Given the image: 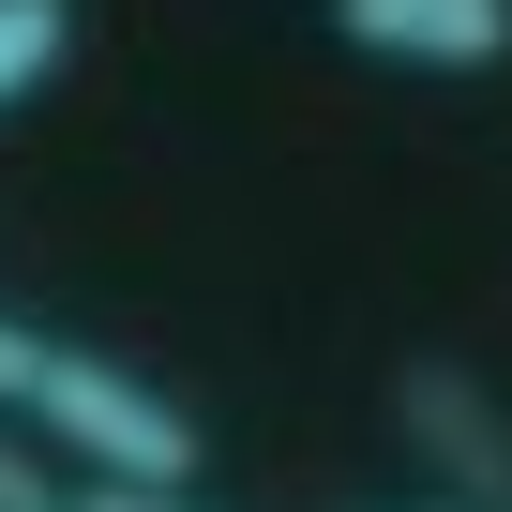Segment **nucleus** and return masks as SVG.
I'll list each match as a JSON object with an SVG mask.
<instances>
[{
    "label": "nucleus",
    "instance_id": "obj_1",
    "mask_svg": "<svg viewBox=\"0 0 512 512\" xmlns=\"http://www.w3.org/2000/svg\"><path fill=\"white\" fill-rule=\"evenodd\" d=\"M61 467H106V482H196L211 467V437H196V407L181 392H151L136 362H106V347H61L46 332V362H31V407H16Z\"/></svg>",
    "mask_w": 512,
    "mask_h": 512
},
{
    "label": "nucleus",
    "instance_id": "obj_2",
    "mask_svg": "<svg viewBox=\"0 0 512 512\" xmlns=\"http://www.w3.org/2000/svg\"><path fill=\"white\" fill-rule=\"evenodd\" d=\"M377 407H392L407 467H437V497H467V512L512 497V392H497L467 347H407V362L377 377Z\"/></svg>",
    "mask_w": 512,
    "mask_h": 512
},
{
    "label": "nucleus",
    "instance_id": "obj_3",
    "mask_svg": "<svg viewBox=\"0 0 512 512\" xmlns=\"http://www.w3.org/2000/svg\"><path fill=\"white\" fill-rule=\"evenodd\" d=\"M332 31L392 76H497L512 61V0H332Z\"/></svg>",
    "mask_w": 512,
    "mask_h": 512
},
{
    "label": "nucleus",
    "instance_id": "obj_4",
    "mask_svg": "<svg viewBox=\"0 0 512 512\" xmlns=\"http://www.w3.org/2000/svg\"><path fill=\"white\" fill-rule=\"evenodd\" d=\"M76 61V0H0V121Z\"/></svg>",
    "mask_w": 512,
    "mask_h": 512
},
{
    "label": "nucleus",
    "instance_id": "obj_5",
    "mask_svg": "<svg viewBox=\"0 0 512 512\" xmlns=\"http://www.w3.org/2000/svg\"><path fill=\"white\" fill-rule=\"evenodd\" d=\"M76 482H61V452H31L16 437V407H0V512H61Z\"/></svg>",
    "mask_w": 512,
    "mask_h": 512
},
{
    "label": "nucleus",
    "instance_id": "obj_6",
    "mask_svg": "<svg viewBox=\"0 0 512 512\" xmlns=\"http://www.w3.org/2000/svg\"><path fill=\"white\" fill-rule=\"evenodd\" d=\"M61 512H196V482H106V467H91Z\"/></svg>",
    "mask_w": 512,
    "mask_h": 512
},
{
    "label": "nucleus",
    "instance_id": "obj_7",
    "mask_svg": "<svg viewBox=\"0 0 512 512\" xmlns=\"http://www.w3.org/2000/svg\"><path fill=\"white\" fill-rule=\"evenodd\" d=\"M31 362H46V332H31V317H0V407H31Z\"/></svg>",
    "mask_w": 512,
    "mask_h": 512
},
{
    "label": "nucleus",
    "instance_id": "obj_8",
    "mask_svg": "<svg viewBox=\"0 0 512 512\" xmlns=\"http://www.w3.org/2000/svg\"><path fill=\"white\" fill-rule=\"evenodd\" d=\"M422 512H467V497H422Z\"/></svg>",
    "mask_w": 512,
    "mask_h": 512
},
{
    "label": "nucleus",
    "instance_id": "obj_9",
    "mask_svg": "<svg viewBox=\"0 0 512 512\" xmlns=\"http://www.w3.org/2000/svg\"><path fill=\"white\" fill-rule=\"evenodd\" d=\"M497 512H512V497H497Z\"/></svg>",
    "mask_w": 512,
    "mask_h": 512
}]
</instances>
